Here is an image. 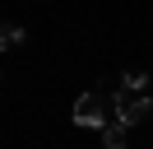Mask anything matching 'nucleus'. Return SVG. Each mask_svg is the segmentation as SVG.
Wrapping results in <instances>:
<instances>
[{
	"instance_id": "2",
	"label": "nucleus",
	"mask_w": 153,
	"mask_h": 149,
	"mask_svg": "<svg viewBox=\"0 0 153 149\" xmlns=\"http://www.w3.org/2000/svg\"><path fill=\"white\" fill-rule=\"evenodd\" d=\"M111 102H116V121H121V126H139L144 117H153V98L149 93H121L116 89Z\"/></svg>"
},
{
	"instance_id": "3",
	"label": "nucleus",
	"mask_w": 153,
	"mask_h": 149,
	"mask_svg": "<svg viewBox=\"0 0 153 149\" xmlns=\"http://www.w3.org/2000/svg\"><path fill=\"white\" fill-rule=\"evenodd\" d=\"M121 93H149V74L144 70H125L121 74Z\"/></svg>"
},
{
	"instance_id": "1",
	"label": "nucleus",
	"mask_w": 153,
	"mask_h": 149,
	"mask_svg": "<svg viewBox=\"0 0 153 149\" xmlns=\"http://www.w3.org/2000/svg\"><path fill=\"white\" fill-rule=\"evenodd\" d=\"M74 121L79 126H93V130H107L116 121V102H111V93H79V102H74Z\"/></svg>"
},
{
	"instance_id": "4",
	"label": "nucleus",
	"mask_w": 153,
	"mask_h": 149,
	"mask_svg": "<svg viewBox=\"0 0 153 149\" xmlns=\"http://www.w3.org/2000/svg\"><path fill=\"white\" fill-rule=\"evenodd\" d=\"M125 130H130V126H121V121H111V126L102 130V144H107V149H125Z\"/></svg>"
},
{
	"instance_id": "5",
	"label": "nucleus",
	"mask_w": 153,
	"mask_h": 149,
	"mask_svg": "<svg viewBox=\"0 0 153 149\" xmlns=\"http://www.w3.org/2000/svg\"><path fill=\"white\" fill-rule=\"evenodd\" d=\"M23 37L28 33H23L19 23H5V37H0V42H5V51H14V47H23Z\"/></svg>"
}]
</instances>
